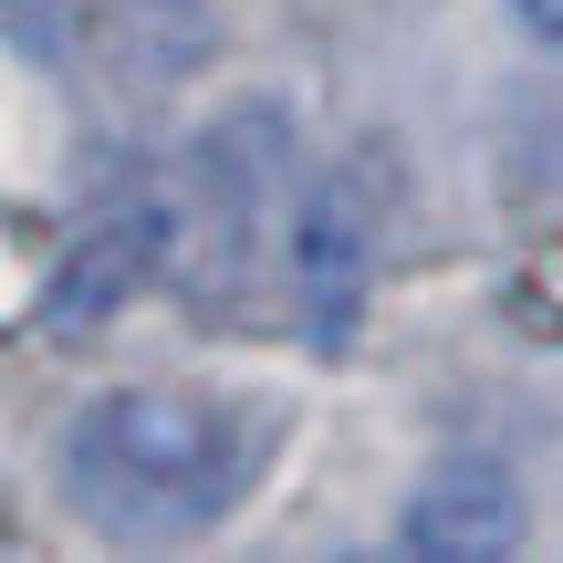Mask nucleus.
<instances>
[{
  "label": "nucleus",
  "instance_id": "2",
  "mask_svg": "<svg viewBox=\"0 0 563 563\" xmlns=\"http://www.w3.org/2000/svg\"><path fill=\"white\" fill-rule=\"evenodd\" d=\"M365 282H376V209H365V178L355 167H323V178L292 199V302H302V334H313L323 355L355 344Z\"/></svg>",
  "mask_w": 563,
  "mask_h": 563
},
{
  "label": "nucleus",
  "instance_id": "1",
  "mask_svg": "<svg viewBox=\"0 0 563 563\" xmlns=\"http://www.w3.org/2000/svg\"><path fill=\"white\" fill-rule=\"evenodd\" d=\"M272 460L262 407L199 397V386H104L53 439L63 511L104 543H188L230 522Z\"/></svg>",
  "mask_w": 563,
  "mask_h": 563
},
{
  "label": "nucleus",
  "instance_id": "3",
  "mask_svg": "<svg viewBox=\"0 0 563 563\" xmlns=\"http://www.w3.org/2000/svg\"><path fill=\"white\" fill-rule=\"evenodd\" d=\"M397 553L407 563H501L522 553V481L490 449H449L397 511Z\"/></svg>",
  "mask_w": 563,
  "mask_h": 563
},
{
  "label": "nucleus",
  "instance_id": "5",
  "mask_svg": "<svg viewBox=\"0 0 563 563\" xmlns=\"http://www.w3.org/2000/svg\"><path fill=\"white\" fill-rule=\"evenodd\" d=\"M511 11H522V32L543 42V53H563V0H511Z\"/></svg>",
  "mask_w": 563,
  "mask_h": 563
},
{
  "label": "nucleus",
  "instance_id": "4",
  "mask_svg": "<svg viewBox=\"0 0 563 563\" xmlns=\"http://www.w3.org/2000/svg\"><path fill=\"white\" fill-rule=\"evenodd\" d=\"M157 251H167L157 209H104V220L53 262V282H42V323H104L146 272H157Z\"/></svg>",
  "mask_w": 563,
  "mask_h": 563
}]
</instances>
